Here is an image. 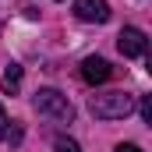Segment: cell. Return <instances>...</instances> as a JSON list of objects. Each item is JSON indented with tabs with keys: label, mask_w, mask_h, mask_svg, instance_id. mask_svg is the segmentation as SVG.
I'll use <instances>...</instances> for the list:
<instances>
[{
	"label": "cell",
	"mask_w": 152,
	"mask_h": 152,
	"mask_svg": "<svg viewBox=\"0 0 152 152\" xmlns=\"http://www.w3.org/2000/svg\"><path fill=\"white\" fill-rule=\"evenodd\" d=\"M110 75H113V67L103 57H85L81 60V81L85 85H103V81H110Z\"/></svg>",
	"instance_id": "5"
},
{
	"label": "cell",
	"mask_w": 152,
	"mask_h": 152,
	"mask_svg": "<svg viewBox=\"0 0 152 152\" xmlns=\"http://www.w3.org/2000/svg\"><path fill=\"white\" fill-rule=\"evenodd\" d=\"M0 88L7 96H18V88H21V64H7V71L0 78Z\"/></svg>",
	"instance_id": "6"
},
{
	"label": "cell",
	"mask_w": 152,
	"mask_h": 152,
	"mask_svg": "<svg viewBox=\"0 0 152 152\" xmlns=\"http://www.w3.org/2000/svg\"><path fill=\"white\" fill-rule=\"evenodd\" d=\"M113 152H142V149H138V145H134V142H120V145H117Z\"/></svg>",
	"instance_id": "9"
},
{
	"label": "cell",
	"mask_w": 152,
	"mask_h": 152,
	"mask_svg": "<svg viewBox=\"0 0 152 152\" xmlns=\"http://www.w3.org/2000/svg\"><path fill=\"white\" fill-rule=\"evenodd\" d=\"M32 103H36V110L42 117H53V120H71V117H75L71 99H67L64 92H57V88H39Z\"/></svg>",
	"instance_id": "2"
},
{
	"label": "cell",
	"mask_w": 152,
	"mask_h": 152,
	"mask_svg": "<svg viewBox=\"0 0 152 152\" xmlns=\"http://www.w3.org/2000/svg\"><path fill=\"white\" fill-rule=\"evenodd\" d=\"M142 120L152 124V99H149V96H142Z\"/></svg>",
	"instance_id": "8"
},
{
	"label": "cell",
	"mask_w": 152,
	"mask_h": 152,
	"mask_svg": "<svg viewBox=\"0 0 152 152\" xmlns=\"http://www.w3.org/2000/svg\"><path fill=\"white\" fill-rule=\"evenodd\" d=\"M75 14H78V21L103 25V21H110V4L106 0H75Z\"/></svg>",
	"instance_id": "4"
},
{
	"label": "cell",
	"mask_w": 152,
	"mask_h": 152,
	"mask_svg": "<svg viewBox=\"0 0 152 152\" xmlns=\"http://www.w3.org/2000/svg\"><path fill=\"white\" fill-rule=\"evenodd\" d=\"M117 50H120L124 57H145V50H149V36H145L142 28L127 25V28L117 36Z\"/></svg>",
	"instance_id": "3"
},
{
	"label": "cell",
	"mask_w": 152,
	"mask_h": 152,
	"mask_svg": "<svg viewBox=\"0 0 152 152\" xmlns=\"http://www.w3.org/2000/svg\"><path fill=\"white\" fill-rule=\"evenodd\" d=\"M88 110L96 120H124V117L134 110V96L124 92V88H113V92H96L88 99Z\"/></svg>",
	"instance_id": "1"
},
{
	"label": "cell",
	"mask_w": 152,
	"mask_h": 152,
	"mask_svg": "<svg viewBox=\"0 0 152 152\" xmlns=\"http://www.w3.org/2000/svg\"><path fill=\"white\" fill-rule=\"evenodd\" d=\"M7 134V117H4V106H0V138Z\"/></svg>",
	"instance_id": "10"
},
{
	"label": "cell",
	"mask_w": 152,
	"mask_h": 152,
	"mask_svg": "<svg viewBox=\"0 0 152 152\" xmlns=\"http://www.w3.org/2000/svg\"><path fill=\"white\" fill-rule=\"evenodd\" d=\"M57 152H81V149H78V142H71V138H57Z\"/></svg>",
	"instance_id": "7"
}]
</instances>
